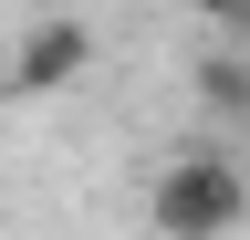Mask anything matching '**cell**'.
Listing matches in <instances>:
<instances>
[{"mask_svg":"<svg viewBox=\"0 0 250 240\" xmlns=\"http://www.w3.org/2000/svg\"><path fill=\"white\" fill-rule=\"evenodd\" d=\"M198 115H208L219 136H250V52L240 42L198 52Z\"/></svg>","mask_w":250,"mask_h":240,"instance_id":"cell-3","label":"cell"},{"mask_svg":"<svg viewBox=\"0 0 250 240\" xmlns=\"http://www.w3.org/2000/svg\"><path fill=\"white\" fill-rule=\"evenodd\" d=\"M240 167H250V157H240Z\"/></svg>","mask_w":250,"mask_h":240,"instance_id":"cell-5","label":"cell"},{"mask_svg":"<svg viewBox=\"0 0 250 240\" xmlns=\"http://www.w3.org/2000/svg\"><path fill=\"white\" fill-rule=\"evenodd\" d=\"M219 21H229V42H250V0H208Z\"/></svg>","mask_w":250,"mask_h":240,"instance_id":"cell-4","label":"cell"},{"mask_svg":"<svg viewBox=\"0 0 250 240\" xmlns=\"http://www.w3.org/2000/svg\"><path fill=\"white\" fill-rule=\"evenodd\" d=\"M240 219H250V167L229 146H188V157H167L156 188H146V230L156 240H229Z\"/></svg>","mask_w":250,"mask_h":240,"instance_id":"cell-1","label":"cell"},{"mask_svg":"<svg viewBox=\"0 0 250 240\" xmlns=\"http://www.w3.org/2000/svg\"><path fill=\"white\" fill-rule=\"evenodd\" d=\"M83 63H94V32H83V21H42V32L21 42L11 84H21V94H62V84H73Z\"/></svg>","mask_w":250,"mask_h":240,"instance_id":"cell-2","label":"cell"}]
</instances>
